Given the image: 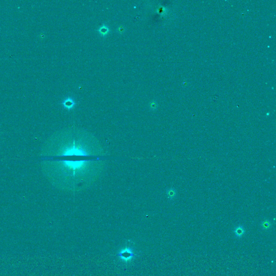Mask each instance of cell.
I'll return each instance as SVG.
<instances>
[{
  "instance_id": "1",
  "label": "cell",
  "mask_w": 276,
  "mask_h": 276,
  "mask_svg": "<svg viewBox=\"0 0 276 276\" xmlns=\"http://www.w3.org/2000/svg\"><path fill=\"white\" fill-rule=\"evenodd\" d=\"M66 188L72 192L84 189L93 183L102 172V161H61L59 162Z\"/></svg>"
},
{
  "instance_id": "2",
  "label": "cell",
  "mask_w": 276,
  "mask_h": 276,
  "mask_svg": "<svg viewBox=\"0 0 276 276\" xmlns=\"http://www.w3.org/2000/svg\"><path fill=\"white\" fill-rule=\"evenodd\" d=\"M66 136L58 153L59 156H90L103 154L102 147L91 134L70 131Z\"/></svg>"
},
{
  "instance_id": "3",
  "label": "cell",
  "mask_w": 276,
  "mask_h": 276,
  "mask_svg": "<svg viewBox=\"0 0 276 276\" xmlns=\"http://www.w3.org/2000/svg\"><path fill=\"white\" fill-rule=\"evenodd\" d=\"M134 251L135 250L133 247L128 246L118 251L117 256L120 258L121 261L127 263L130 262L135 256Z\"/></svg>"
},
{
  "instance_id": "4",
  "label": "cell",
  "mask_w": 276,
  "mask_h": 276,
  "mask_svg": "<svg viewBox=\"0 0 276 276\" xmlns=\"http://www.w3.org/2000/svg\"><path fill=\"white\" fill-rule=\"evenodd\" d=\"M63 105L64 107L68 109V110H71L75 106V101L72 99L71 98H68L63 102Z\"/></svg>"
},
{
  "instance_id": "5",
  "label": "cell",
  "mask_w": 276,
  "mask_h": 276,
  "mask_svg": "<svg viewBox=\"0 0 276 276\" xmlns=\"http://www.w3.org/2000/svg\"><path fill=\"white\" fill-rule=\"evenodd\" d=\"M110 30L109 27H107L105 25H102L98 29V32L102 37L106 36L110 32Z\"/></svg>"
},
{
  "instance_id": "6",
  "label": "cell",
  "mask_w": 276,
  "mask_h": 276,
  "mask_svg": "<svg viewBox=\"0 0 276 276\" xmlns=\"http://www.w3.org/2000/svg\"><path fill=\"white\" fill-rule=\"evenodd\" d=\"M166 194L169 200H170L171 201L173 200L177 196V190L176 189H174V188H170L169 189H167Z\"/></svg>"
},
{
  "instance_id": "7",
  "label": "cell",
  "mask_w": 276,
  "mask_h": 276,
  "mask_svg": "<svg viewBox=\"0 0 276 276\" xmlns=\"http://www.w3.org/2000/svg\"><path fill=\"white\" fill-rule=\"evenodd\" d=\"M234 233H235L236 236L240 237L244 234V229L242 226H237L234 230Z\"/></svg>"
},
{
  "instance_id": "8",
  "label": "cell",
  "mask_w": 276,
  "mask_h": 276,
  "mask_svg": "<svg viewBox=\"0 0 276 276\" xmlns=\"http://www.w3.org/2000/svg\"><path fill=\"white\" fill-rule=\"evenodd\" d=\"M270 226H271V223H270V221L269 220H267L263 221V223L262 224V226L264 229H267L269 228Z\"/></svg>"
}]
</instances>
